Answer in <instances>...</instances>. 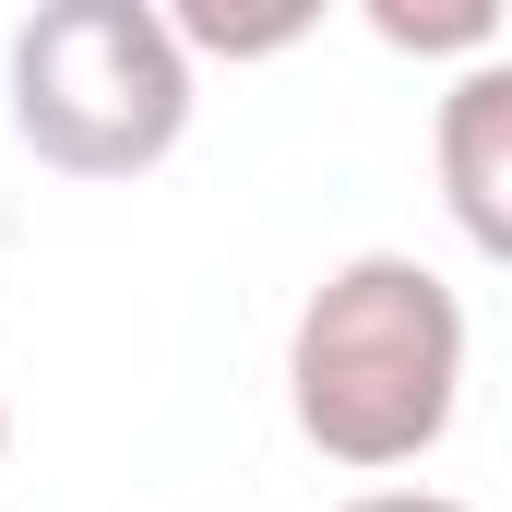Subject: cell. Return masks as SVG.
Returning <instances> with one entry per match:
<instances>
[{
  "label": "cell",
  "mask_w": 512,
  "mask_h": 512,
  "mask_svg": "<svg viewBox=\"0 0 512 512\" xmlns=\"http://www.w3.org/2000/svg\"><path fill=\"white\" fill-rule=\"evenodd\" d=\"M465 405V298L417 251H346L286 322V417L322 465L393 477L453 441Z\"/></svg>",
  "instance_id": "cell-1"
},
{
  "label": "cell",
  "mask_w": 512,
  "mask_h": 512,
  "mask_svg": "<svg viewBox=\"0 0 512 512\" xmlns=\"http://www.w3.org/2000/svg\"><path fill=\"white\" fill-rule=\"evenodd\" d=\"M191 60L155 0H48L12 24V143L60 179H143L191 143Z\"/></svg>",
  "instance_id": "cell-2"
},
{
  "label": "cell",
  "mask_w": 512,
  "mask_h": 512,
  "mask_svg": "<svg viewBox=\"0 0 512 512\" xmlns=\"http://www.w3.org/2000/svg\"><path fill=\"white\" fill-rule=\"evenodd\" d=\"M441 203L477 251H512V60H465L453 96H441Z\"/></svg>",
  "instance_id": "cell-3"
},
{
  "label": "cell",
  "mask_w": 512,
  "mask_h": 512,
  "mask_svg": "<svg viewBox=\"0 0 512 512\" xmlns=\"http://www.w3.org/2000/svg\"><path fill=\"white\" fill-rule=\"evenodd\" d=\"M370 36H382V48H465V60H501V0H453V12L370 0Z\"/></svg>",
  "instance_id": "cell-4"
},
{
  "label": "cell",
  "mask_w": 512,
  "mask_h": 512,
  "mask_svg": "<svg viewBox=\"0 0 512 512\" xmlns=\"http://www.w3.org/2000/svg\"><path fill=\"white\" fill-rule=\"evenodd\" d=\"M334 512H477V501H453V489H358V501H334Z\"/></svg>",
  "instance_id": "cell-5"
},
{
  "label": "cell",
  "mask_w": 512,
  "mask_h": 512,
  "mask_svg": "<svg viewBox=\"0 0 512 512\" xmlns=\"http://www.w3.org/2000/svg\"><path fill=\"white\" fill-rule=\"evenodd\" d=\"M0 465H12V393H0Z\"/></svg>",
  "instance_id": "cell-6"
}]
</instances>
